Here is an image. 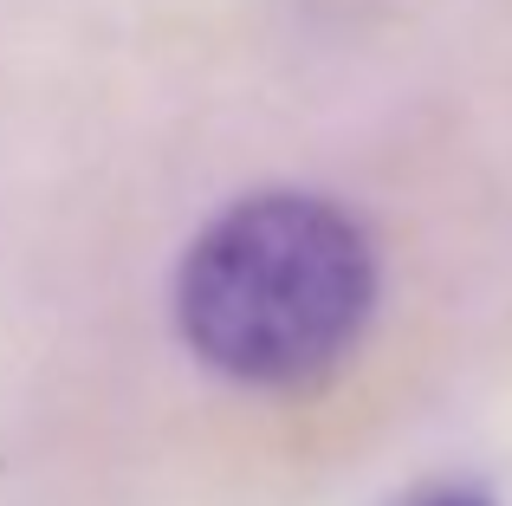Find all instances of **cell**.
Here are the masks:
<instances>
[{
  "mask_svg": "<svg viewBox=\"0 0 512 506\" xmlns=\"http://www.w3.org/2000/svg\"><path fill=\"white\" fill-rule=\"evenodd\" d=\"M428 506H487V500H474V494H448V500H428Z\"/></svg>",
  "mask_w": 512,
  "mask_h": 506,
  "instance_id": "cell-2",
  "label": "cell"
},
{
  "mask_svg": "<svg viewBox=\"0 0 512 506\" xmlns=\"http://www.w3.org/2000/svg\"><path fill=\"white\" fill-rule=\"evenodd\" d=\"M376 253L318 195H253L201 228L175 279V318L208 370L253 390L312 383L357 344Z\"/></svg>",
  "mask_w": 512,
  "mask_h": 506,
  "instance_id": "cell-1",
  "label": "cell"
}]
</instances>
